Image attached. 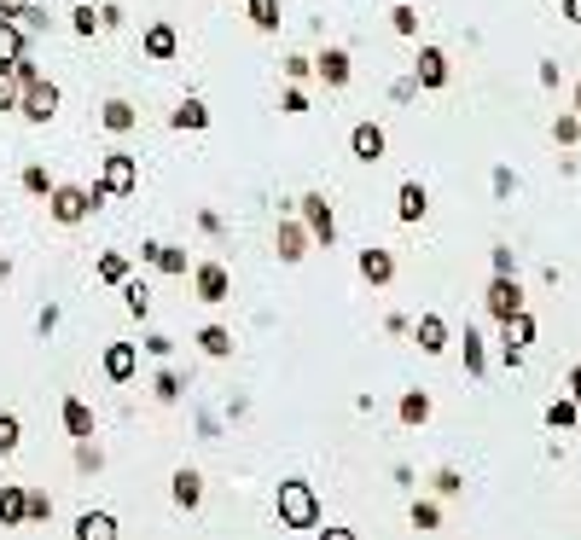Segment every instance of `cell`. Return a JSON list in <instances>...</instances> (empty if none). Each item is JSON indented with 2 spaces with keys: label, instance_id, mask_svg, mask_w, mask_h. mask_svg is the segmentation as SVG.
Instances as JSON below:
<instances>
[{
  "label": "cell",
  "instance_id": "obj_39",
  "mask_svg": "<svg viewBox=\"0 0 581 540\" xmlns=\"http://www.w3.org/2000/svg\"><path fill=\"white\" fill-rule=\"evenodd\" d=\"M389 29H396V36H419V12L413 6H396V12H389Z\"/></svg>",
  "mask_w": 581,
  "mask_h": 540
},
{
  "label": "cell",
  "instance_id": "obj_43",
  "mask_svg": "<svg viewBox=\"0 0 581 540\" xmlns=\"http://www.w3.org/2000/svg\"><path fill=\"white\" fill-rule=\"evenodd\" d=\"M47 517H53V500L41 488H29V523H47Z\"/></svg>",
  "mask_w": 581,
  "mask_h": 540
},
{
  "label": "cell",
  "instance_id": "obj_47",
  "mask_svg": "<svg viewBox=\"0 0 581 540\" xmlns=\"http://www.w3.org/2000/svg\"><path fill=\"white\" fill-rule=\"evenodd\" d=\"M517 192V174L512 169H494V198H512Z\"/></svg>",
  "mask_w": 581,
  "mask_h": 540
},
{
  "label": "cell",
  "instance_id": "obj_29",
  "mask_svg": "<svg viewBox=\"0 0 581 540\" xmlns=\"http://www.w3.org/2000/svg\"><path fill=\"white\" fill-rule=\"evenodd\" d=\"M122 296H129V314H134V320H146V314H151V291H146V279H122Z\"/></svg>",
  "mask_w": 581,
  "mask_h": 540
},
{
  "label": "cell",
  "instance_id": "obj_2",
  "mask_svg": "<svg viewBox=\"0 0 581 540\" xmlns=\"http://www.w3.org/2000/svg\"><path fill=\"white\" fill-rule=\"evenodd\" d=\"M279 523H285V529H314V523H320V500H314V488L303 476H285V483H279Z\"/></svg>",
  "mask_w": 581,
  "mask_h": 540
},
{
  "label": "cell",
  "instance_id": "obj_15",
  "mask_svg": "<svg viewBox=\"0 0 581 540\" xmlns=\"http://www.w3.org/2000/svg\"><path fill=\"white\" fill-rule=\"evenodd\" d=\"M274 250H279V262H303V256H308V233L296 227V221H279Z\"/></svg>",
  "mask_w": 581,
  "mask_h": 540
},
{
  "label": "cell",
  "instance_id": "obj_57",
  "mask_svg": "<svg viewBox=\"0 0 581 540\" xmlns=\"http://www.w3.org/2000/svg\"><path fill=\"white\" fill-rule=\"evenodd\" d=\"M576 117H581V88H576Z\"/></svg>",
  "mask_w": 581,
  "mask_h": 540
},
{
  "label": "cell",
  "instance_id": "obj_48",
  "mask_svg": "<svg viewBox=\"0 0 581 540\" xmlns=\"http://www.w3.org/2000/svg\"><path fill=\"white\" fill-rule=\"evenodd\" d=\"M279 110H285V117H303V110H308V99H303V93H296V88H291V93H285V99H279Z\"/></svg>",
  "mask_w": 581,
  "mask_h": 540
},
{
  "label": "cell",
  "instance_id": "obj_56",
  "mask_svg": "<svg viewBox=\"0 0 581 540\" xmlns=\"http://www.w3.org/2000/svg\"><path fill=\"white\" fill-rule=\"evenodd\" d=\"M6 274H12V267H6V256H0V279H6Z\"/></svg>",
  "mask_w": 581,
  "mask_h": 540
},
{
  "label": "cell",
  "instance_id": "obj_19",
  "mask_svg": "<svg viewBox=\"0 0 581 540\" xmlns=\"http://www.w3.org/2000/svg\"><path fill=\"white\" fill-rule=\"evenodd\" d=\"M314 70L326 76V88H343L349 82V53H343V47H326V53L314 58Z\"/></svg>",
  "mask_w": 581,
  "mask_h": 540
},
{
  "label": "cell",
  "instance_id": "obj_55",
  "mask_svg": "<svg viewBox=\"0 0 581 540\" xmlns=\"http://www.w3.org/2000/svg\"><path fill=\"white\" fill-rule=\"evenodd\" d=\"M320 540H355V529H320Z\"/></svg>",
  "mask_w": 581,
  "mask_h": 540
},
{
  "label": "cell",
  "instance_id": "obj_33",
  "mask_svg": "<svg viewBox=\"0 0 581 540\" xmlns=\"http://www.w3.org/2000/svg\"><path fill=\"white\" fill-rule=\"evenodd\" d=\"M18 441H24L18 412H0V453H18Z\"/></svg>",
  "mask_w": 581,
  "mask_h": 540
},
{
  "label": "cell",
  "instance_id": "obj_50",
  "mask_svg": "<svg viewBox=\"0 0 581 540\" xmlns=\"http://www.w3.org/2000/svg\"><path fill=\"white\" fill-rule=\"evenodd\" d=\"M169 348H175V338H163V331H157V338H146V355H157V360H163Z\"/></svg>",
  "mask_w": 581,
  "mask_h": 540
},
{
  "label": "cell",
  "instance_id": "obj_36",
  "mask_svg": "<svg viewBox=\"0 0 581 540\" xmlns=\"http://www.w3.org/2000/svg\"><path fill=\"white\" fill-rule=\"evenodd\" d=\"M18 76H12V65H0V110H18Z\"/></svg>",
  "mask_w": 581,
  "mask_h": 540
},
{
  "label": "cell",
  "instance_id": "obj_37",
  "mask_svg": "<svg viewBox=\"0 0 581 540\" xmlns=\"http://www.w3.org/2000/svg\"><path fill=\"white\" fill-rule=\"evenodd\" d=\"M431 483H436V494H442V500H453V494H460V488H465V476L453 471V465H442V471L431 476Z\"/></svg>",
  "mask_w": 581,
  "mask_h": 540
},
{
  "label": "cell",
  "instance_id": "obj_52",
  "mask_svg": "<svg viewBox=\"0 0 581 540\" xmlns=\"http://www.w3.org/2000/svg\"><path fill=\"white\" fill-rule=\"evenodd\" d=\"M24 6H29V0H0V18H18Z\"/></svg>",
  "mask_w": 581,
  "mask_h": 540
},
{
  "label": "cell",
  "instance_id": "obj_38",
  "mask_svg": "<svg viewBox=\"0 0 581 540\" xmlns=\"http://www.w3.org/2000/svg\"><path fill=\"white\" fill-rule=\"evenodd\" d=\"M151 395H157V401H181V372H157Z\"/></svg>",
  "mask_w": 581,
  "mask_h": 540
},
{
  "label": "cell",
  "instance_id": "obj_40",
  "mask_svg": "<svg viewBox=\"0 0 581 540\" xmlns=\"http://www.w3.org/2000/svg\"><path fill=\"white\" fill-rule=\"evenodd\" d=\"M24 192H36V198L53 192V181H47V169H41V163H29V169H24Z\"/></svg>",
  "mask_w": 581,
  "mask_h": 540
},
{
  "label": "cell",
  "instance_id": "obj_28",
  "mask_svg": "<svg viewBox=\"0 0 581 540\" xmlns=\"http://www.w3.org/2000/svg\"><path fill=\"white\" fill-rule=\"evenodd\" d=\"M12 58H24V29L12 18H0V65H12Z\"/></svg>",
  "mask_w": 581,
  "mask_h": 540
},
{
  "label": "cell",
  "instance_id": "obj_5",
  "mask_svg": "<svg viewBox=\"0 0 581 540\" xmlns=\"http://www.w3.org/2000/svg\"><path fill=\"white\" fill-rule=\"evenodd\" d=\"M296 210H303L314 244L332 250V238H337V215H332V203H326V192H303V198H296Z\"/></svg>",
  "mask_w": 581,
  "mask_h": 540
},
{
  "label": "cell",
  "instance_id": "obj_32",
  "mask_svg": "<svg viewBox=\"0 0 581 540\" xmlns=\"http://www.w3.org/2000/svg\"><path fill=\"white\" fill-rule=\"evenodd\" d=\"M250 24H256V29H279V0H250Z\"/></svg>",
  "mask_w": 581,
  "mask_h": 540
},
{
  "label": "cell",
  "instance_id": "obj_24",
  "mask_svg": "<svg viewBox=\"0 0 581 540\" xmlns=\"http://www.w3.org/2000/svg\"><path fill=\"white\" fill-rule=\"evenodd\" d=\"M198 348H203L210 360H227V355H233V331H227V326H203V331H198Z\"/></svg>",
  "mask_w": 581,
  "mask_h": 540
},
{
  "label": "cell",
  "instance_id": "obj_11",
  "mask_svg": "<svg viewBox=\"0 0 581 540\" xmlns=\"http://www.w3.org/2000/svg\"><path fill=\"white\" fill-rule=\"evenodd\" d=\"M413 82H419V88H442V82H448V53H442V47H419Z\"/></svg>",
  "mask_w": 581,
  "mask_h": 540
},
{
  "label": "cell",
  "instance_id": "obj_21",
  "mask_svg": "<svg viewBox=\"0 0 581 540\" xmlns=\"http://www.w3.org/2000/svg\"><path fill=\"white\" fill-rule=\"evenodd\" d=\"M99 122H105L111 134H129L140 117H134V105H129V99H105V105H99Z\"/></svg>",
  "mask_w": 581,
  "mask_h": 540
},
{
  "label": "cell",
  "instance_id": "obj_44",
  "mask_svg": "<svg viewBox=\"0 0 581 540\" xmlns=\"http://www.w3.org/2000/svg\"><path fill=\"white\" fill-rule=\"evenodd\" d=\"M489 262H494V274H517V250H512V244H494Z\"/></svg>",
  "mask_w": 581,
  "mask_h": 540
},
{
  "label": "cell",
  "instance_id": "obj_18",
  "mask_svg": "<svg viewBox=\"0 0 581 540\" xmlns=\"http://www.w3.org/2000/svg\"><path fill=\"white\" fill-rule=\"evenodd\" d=\"M169 494H175L181 512H198V500H203V476H198L192 465H181V471H175V488H169Z\"/></svg>",
  "mask_w": 581,
  "mask_h": 540
},
{
  "label": "cell",
  "instance_id": "obj_25",
  "mask_svg": "<svg viewBox=\"0 0 581 540\" xmlns=\"http://www.w3.org/2000/svg\"><path fill=\"white\" fill-rule=\"evenodd\" d=\"M396 412H401V424H425L431 419V395L425 389H407L401 401H396Z\"/></svg>",
  "mask_w": 581,
  "mask_h": 540
},
{
  "label": "cell",
  "instance_id": "obj_53",
  "mask_svg": "<svg viewBox=\"0 0 581 540\" xmlns=\"http://www.w3.org/2000/svg\"><path fill=\"white\" fill-rule=\"evenodd\" d=\"M564 24H581V0H564Z\"/></svg>",
  "mask_w": 581,
  "mask_h": 540
},
{
  "label": "cell",
  "instance_id": "obj_27",
  "mask_svg": "<svg viewBox=\"0 0 581 540\" xmlns=\"http://www.w3.org/2000/svg\"><path fill=\"white\" fill-rule=\"evenodd\" d=\"M169 122H175V129H210V110H203V99H181Z\"/></svg>",
  "mask_w": 581,
  "mask_h": 540
},
{
  "label": "cell",
  "instance_id": "obj_45",
  "mask_svg": "<svg viewBox=\"0 0 581 540\" xmlns=\"http://www.w3.org/2000/svg\"><path fill=\"white\" fill-rule=\"evenodd\" d=\"M18 29H53V18H47L41 6H24V12H18Z\"/></svg>",
  "mask_w": 581,
  "mask_h": 540
},
{
  "label": "cell",
  "instance_id": "obj_46",
  "mask_svg": "<svg viewBox=\"0 0 581 540\" xmlns=\"http://www.w3.org/2000/svg\"><path fill=\"white\" fill-rule=\"evenodd\" d=\"M76 465H82V471H99V448H93V436L76 441Z\"/></svg>",
  "mask_w": 581,
  "mask_h": 540
},
{
  "label": "cell",
  "instance_id": "obj_16",
  "mask_svg": "<svg viewBox=\"0 0 581 540\" xmlns=\"http://www.w3.org/2000/svg\"><path fill=\"white\" fill-rule=\"evenodd\" d=\"M140 262H151L157 274H186V250H175V244H140Z\"/></svg>",
  "mask_w": 581,
  "mask_h": 540
},
{
  "label": "cell",
  "instance_id": "obj_20",
  "mask_svg": "<svg viewBox=\"0 0 581 540\" xmlns=\"http://www.w3.org/2000/svg\"><path fill=\"white\" fill-rule=\"evenodd\" d=\"M76 540H117V517L111 512H82L76 517Z\"/></svg>",
  "mask_w": 581,
  "mask_h": 540
},
{
  "label": "cell",
  "instance_id": "obj_22",
  "mask_svg": "<svg viewBox=\"0 0 581 540\" xmlns=\"http://www.w3.org/2000/svg\"><path fill=\"white\" fill-rule=\"evenodd\" d=\"M65 431H70L76 441L93 436V412H88V401H76V395H65Z\"/></svg>",
  "mask_w": 581,
  "mask_h": 540
},
{
  "label": "cell",
  "instance_id": "obj_35",
  "mask_svg": "<svg viewBox=\"0 0 581 540\" xmlns=\"http://www.w3.org/2000/svg\"><path fill=\"white\" fill-rule=\"evenodd\" d=\"M99 279L105 285H122V279H129V256H117V250H111V256H99Z\"/></svg>",
  "mask_w": 581,
  "mask_h": 540
},
{
  "label": "cell",
  "instance_id": "obj_31",
  "mask_svg": "<svg viewBox=\"0 0 581 540\" xmlns=\"http://www.w3.org/2000/svg\"><path fill=\"white\" fill-rule=\"evenodd\" d=\"M413 529H442V505H436V500H413Z\"/></svg>",
  "mask_w": 581,
  "mask_h": 540
},
{
  "label": "cell",
  "instance_id": "obj_17",
  "mask_svg": "<svg viewBox=\"0 0 581 540\" xmlns=\"http://www.w3.org/2000/svg\"><path fill=\"white\" fill-rule=\"evenodd\" d=\"M413 338H419V348H425V355H442V348H448V320H442V314H419Z\"/></svg>",
  "mask_w": 581,
  "mask_h": 540
},
{
  "label": "cell",
  "instance_id": "obj_34",
  "mask_svg": "<svg viewBox=\"0 0 581 540\" xmlns=\"http://www.w3.org/2000/svg\"><path fill=\"white\" fill-rule=\"evenodd\" d=\"M553 140H558V146H576V140H581V117H576V110H564V117L553 122Z\"/></svg>",
  "mask_w": 581,
  "mask_h": 540
},
{
  "label": "cell",
  "instance_id": "obj_42",
  "mask_svg": "<svg viewBox=\"0 0 581 540\" xmlns=\"http://www.w3.org/2000/svg\"><path fill=\"white\" fill-rule=\"evenodd\" d=\"M12 76H18V88H29V82H41V70H36V58H12Z\"/></svg>",
  "mask_w": 581,
  "mask_h": 540
},
{
  "label": "cell",
  "instance_id": "obj_3",
  "mask_svg": "<svg viewBox=\"0 0 581 540\" xmlns=\"http://www.w3.org/2000/svg\"><path fill=\"white\" fill-rule=\"evenodd\" d=\"M529 343H535V314L529 308H517L512 320H500V360H506V367H524Z\"/></svg>",
  "mask_w": 581,
  "mask_h": 540
},
{
  "label": "cell",
  "instance_id": "obj_54",
  "mask_svg": "<svg viewBox=\"0 0 581 540\" xmlns=\"http://www.w3.org/2000/svg\"><path fill=\"white\" fill-rule=\"evenodd\" d=\"M570 401H576V407H581V367H576V372H570Z\"/></svg>",
  "mask_w": 581,
  "mask_h": 540
},
{
  "label": "cell",
  "instance_id": "obj_23",
  "mask_svg": "<svg viewBox=\"0 0 581 540\" xmlns=\"http://www.w3.org/2000/svg\"><path fill=\"white\" fill-rule=\"evenodd\" d=\"M140 47H146V58H157V65H163V58H175V29H169V24H151Z\"/></svg>",
  "mask_w": 581,
  "mask_h": 540
},
{
  "label": "cell",
  "instance_id": "obj_49",
  "mask_svg": "<svg viewBox=\"0 0 581 540\" xmlns=\"http://www.w3.org/2000/svg\"><path fill=\"white\" fill-rule=\"evenodd\" d=\"M413 93H419V82H413V76H401V82L389 88V99H401V105H407V99H413Z\"/></svg>",
  "mask_w": 581,
  "mask_h": 540
},
{
  "label": "cell",
  "instance_id": "obj_4",
  "mask_svg": "<svg viewBox=\"0 0 581 540\" xmlns=\"http://www.w3.org/2000/svg\"><path fill=\"white\" fill-rule=\"evenodd\" d=\"M99 186L111 198H129V192H140V163L129 151H105V163H99Z\"/></svg>",
  "mask_w": 581,
  "mask_h": 540
},
{
  "label": "cell",
  "instance_id": "obj_30",
  "mask_svg": "<svg viewBox=\"0 0 581 540\" xmlns=\"http://www.w3.org/2000/svg\"><path fill=\"white\" fill-rule=\"evenodd\" d=\"M465 372H471V378L489 372V355H482V338H477V331H465Z\"/></svg>",
  "mask_w": 581,
  "mask_h": 540
},
{
  "label": "cell",
  "instance_id": "obj_10",
  "mask_svg": "<svg viewBox=\"0 0 581 540\" xmlns=\"http://www.w3.org/2000/svg\"><path fill=\"white\" fill-rule=\"evenodd\" d=\"M396 215L407 221V227H413V221H425V215H431V192H425L419 181H401V186H396Z\"/></svg>",
  "mask_w": 581,
  "mask_h": 540
},
{
  "label": "cell",
  "instance_id": "obj_12",
  "mask_svg": "<svg viewBox=\"0 0 581 540\" xmlns=\"http://www.w3.org/2000/svg\"><path fill=\"white\" fill-rule=\"evenodd\" d=\"M24 523H29V488L6 483L0 488V529H24Z\"/></svg>",
  "mask_w": 581,
  "mask_h": 540
},
{
  "label": "cell",
  "instance_id": "obj_6",
  "mask_svg": "<svg viewBox=\"0 0 581 540\" xmlns=\"http://www.w3.org/2000/svg\"><path fill=\"white\" fill-rule=\"evenodd\" d=\"M482 308H489L494 320H512V314L524 308V285H517V274H494L489 291H482Z\"/></svg>",
  "mask_w": 581,
  "mask_h": 540
},
{
  "label": "cell",
  "instance_id": "obj_13",
  "mask_svg": "<svg viewBox=\"0 0 581 540\" xmlns=\"http://www.w3.org/2000/svg\"><path fill=\"white\" fill-rule=\"evenodd\" d=\"M360 279H367V285H389V279H396V256H389V250H379V244H367V250H360Z\"/></svg>",
  "mask_w": 581,
  "mask_h": 540
},
{
  "label": "cell",
  "instance_id": "obj_7",
  "mask_svg": "<svg viewBox=\"0 0 581 540\" xmlns=\"http://www.w3.org/2000/svg\"><path fill=\"white\" fill-rule=\"evenodd\" d=\"M18 110H24V122H53L58 117V88L47 82V76H41V82H29L18 93Z\"/></svg>",
  "mask_w": 581,
  "mask_h": 540
},
{
  "label": "cell",
  "instance_id": "obj_41",
  "mask_svg": "<svg viewBox=\"0 0 581 540\" xmlns=\"http://www.w3.org/2000/svg\"><path fill=\"white\" fill-rule=\"evenodd\" d=\"M70 24H76V36H93V29H99V12H93V6H76Z\"/></svg>",
  "mask_w": 581,
  "mask_h": 540
},
{
  "label": "cell",
  "instance_id": "obj_8",
  "mask_svg": "<svg viewBox=\"0 0 581 540\" xmlns=\"http://www.w3.org/2000/svg\"><path fill=\"white\" fill-rule=\"evenodd\" d=\"M192 291H198V303H227V296H233V274L222 262H198L192 267Z\"/></svg>",
  "mask_w": 581,
  "mask_h": 540
},
{
  "label": "cell",
  "instance_id": "obj_9",
  "mask_svg": "<svg viewBox=\"0 0 581 540\" xmlns=\"http://www.w3.org/2000/svg\"><path fill=\"white\" fill-rule=\"evenodd\" d=\"M349 151H355V163H384L389 140H384L379 122H355V129H349Z\"/></svg>",
  "mask_w": 581,
  "mask_h": 540
},
{
  "label": "cell",
  "instance_id": "obj_26",
  "mask_svg": "<svg viewBox=\"0 0 581 540\" xmlns=\"http://www.w3.org/2000/svg\"><path fill=\"white\" fill-rule=\"evenodd\" d=\"M546 424H553V431H576V424H581V407L570 401V395H558V401H546Z\"/></svg>",
  "mask_w": 581,
  "mask_h": 540
},
{
  "label": "cell",
  "instance_id": "obj_51",
  "mask_svg": "<svg viewBox=\"0 0 581 540\" xmlns=\"http://www.w3.org/2000/svg\"><path fill=\"white\" fill-rule=\"evenodd\" d=\"M308 70H314V58H285V76H291V82H303Z\"/></svg>",
  "mask_w": 581,
  "mask_h": 540
},
{
  "label": "cell",
  "instance_id": "obj_1",
  "mask_svg": "<svg viewBox=\"0 0 581 540\" xmlns=\"http://www.w3.org/2000/svg\"><path fill=\"white\" fill-rule=\"evenodd\" d=\"M105 203H111V192H105L99 181L93 186H53V192H47V215H53L58 227H76V221H88L93 210H105Z\"/></svg>",
  "mask_w": 581,
  "mask_h": 540
},
{
  "label": "cell",
  "instance_id": "obj_14",
  "mask_svg": "<svg viewBox=\"0 0 581 540\" xmlns=\"http://www.w3.org/2000/svg\"><path fill=\"white\" fill-rule=\"evenodd\" d=\"M134 367H140V348L134 343H111V348H105V378H111V384H129Z\"/></svg>",
  "mask_w": 581,
  "mask_h": 540
}]
</instances>
